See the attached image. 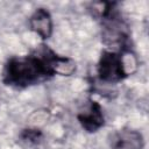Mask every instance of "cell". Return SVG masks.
<instances>
[{
  "instance_id": "1",
  "label": "cell",
  "mask_w": 149,
  "mask_h": 149,
  "mask_svg": "<svg viewBox=\"0 0 149 149\" xmlns=\"http://www.w3.org/2000/svg\"><path fill=\"white\" fill-rule=\"evenodd\" d=\"M51 52L49 47L41 45L31 55L9 58L2 72L3 84L15 88H24L55 76L50 64Z\"/></svg>"
},
{
  "instance_id": "2",
  "label": "cell",
  "mask_w": 149,
  "mask_h": 149,
  "mask_svg": "<svg viewBox=\"0 0 149 149\" xmlns=\"http://www.w3.org/2000/svg\"><path fill=\"white\" fill-rule=\"evenodd\" d=\"M136 68L137 59L132 50H104L97 65V74L101 81L115 84L132 74Z\"/></svg>"
},
{
  "instance_id": "3",
  "label": "cell",
  "mask_w": 149,
  "mask_h": 149,
  "mask_svg": "<svg viewBox=\"0 0 149 149\" xmlns=\"http://www.w3.org/2000/svg\"><path fill=\"white\" fill-rule=\"evenodd\" d=\"M77 119L80 126L88 133H95L105 125L102 107L93 99H88L87 106L77 114Z\"/></svg>"
},
{
  "instance_id": "4",
  "label": "cell",
  "mask_w": 149,
  "mask_h": 149,
  "mask_svg": "<svg viewBox=\"0 0 149 149\" xmlns=\"http://www.w3.org/2000/svg\"><path fill=\"white\" fill-rule=\"evenodd\" d=\"M112 149H143V135L135 129H120L109 139Z\"/></svg>"
},
{
  "instance_id": "5",
  "label": "cell",
  "mask_w": 149,
  "mask_h": 149,
  "mask_svg": "<svg viewBox=\"0 0 149 149\" xmlns=\"http://www.w3.org/2000/svg\"><path fill=\"white\" fill-rule=\"evenodd\" d=\"M29 27L42 40L50 38L54 30V23L49 10L43 7L36 8L29 17Z\"/></svg>"
},
{
  "instance_id": "6",
  "label": "cell",
  "mask_w": 149,
  "mask_h": 149,
  "mask_svg": "<svg viewBox=\"0 0 149 149\" xmlns=\"http://www.w3.org/2000/svg\"><path fill=\"white\" fill-rule=\"evenodd\" d=\"M21 139L28 143H38L42 137H43V134L40 129H36V128H28V129H23L22 133H21Z\"/></svg>"
}]
</instances>
